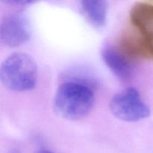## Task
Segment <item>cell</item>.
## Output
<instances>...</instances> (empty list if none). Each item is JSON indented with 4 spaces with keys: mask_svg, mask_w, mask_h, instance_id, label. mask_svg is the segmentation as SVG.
<instances>
[{
    "mask_svg": "<svg viewBox=\"0 0 153 153\" xmlns=\"http://www.w3.org/2000/svg\"><path fill=\"white\" fill-rule=\"evenodd\" d=\"M10 153H21V152H19V151L16 150V149H13V150H12Z\"/></svg>",
    "mask_w": 153,
    "mask_h": 153,
    "instance_id": "cell-9",
    "label": "cell"
},
{
    "mask_svg": "<svg viewBox=\"0 0 153 153\" xmlns=\"http://www.w3.org/2000/svg\"><path fill=\"white\" fill-rule=\"evenodd\" d=\"M110 110L117 119L125 122H137L150 115V109L134 88H127L115 94L110 102Z\"/></svg>",
    "mask_w": 153,
    "mask_h": 153,
    "instance_id": "cell-4",
    "label": "cell"
},
{
    "mask_svg": "<svg viewBox=\"0 0 153 153\" xmlns=\"http://www.w3.org/2000/svg\"><path fill=\"white\" fill-rule=\"evenodd\" d=\"M0 79L3 86L14 92H26L34 89L37 81L36 63L24 52H14L2 62Z\"/></svg>",
    "mask_w": 153,
    "mask_h": 153,
    "instance_id": "cell-3",
    "label": "cell"
},
{
    "mask_svg": "<svg viewBox=\"0 0 153 153\" xmlns=\"http://www.w3.org/2000/svg\"><path fill=\"white\" fill-rule=\"evenodd\" d=\"M30 27L26 16L20 12L8 15L0 25V41L9 47H16L30 38Z\"/></svg>",
    "mask_w": 153,
    "mask_h": 153,
    "instance_id": "cell-5",
    "label": "cell"
},
{
    "mask_svg": "<svg viewBox=\"0 0 153 153\" xmlns=\"http://www.w3.org/2000/svg\"><path fill=\"white\" fill-rule=\"evenodd\" d=\"M95 94L85 82L70 80L58 87L53 101L57 114L70 120H79L91 113Z\"/></svg>",
    "mask_w": 153,
    "mask_h": 153,
    "instance_id": "cell-2",
    "label": "cell"
},
{
    "mask_svg": "<svg viewBox=\"0 0 153 153\" xmlns=\"http://www.w3.org/2000/svg\"><path fill=\"white\" fill-rule=\"evenodd\" d=\"M129 24L117 46L133 60H153V1L136 2L130 10Z\"/></svg>",
    "mask_w": 153,
    "mask_h": 153,
    "instance_id": "cell-1",
    "label": "cell"
},
{
    "mask_svg": "<svg viewBox=\"0 0 153 153\" xmlns=\"http://www.w3.org/2000/svg\"><path fill=\"white\" fill-rule=\"evenodd\" d=\"M101 56L105 65L119 79L130 80L133 73V61L119 46L107 44L102 48Z\"/></svg>",
    "mask_w": 153,
    "mask_h": 153,
    "instance_id": "cell-6",
    "label": "cell"
},
{
    "mask_svg": "<svg viewBox=\"0 0 153 153\" xmlns=\"http://www.w3.org/2000/svg\"><path fill=\"white\" fill-rule=\"evenodd\" d=\"M37 153H53V152H50V151L49 150H40L39 151V152H37Z\"/></svg>",
    "mask_w": 153,
    "mask_h": 153,
    "instance_id": "cell-8",
    "label": "cell"
},
{
    "mask_svg": "<svg viewBox=\"0 0 153 153\" xmlns=\"http://www.w3.org/2000/svg\"><path fill=\"white\" fill-rule=\"evenodd\" d=\"M81 8L88 21L97 28L103 27L107 19V4L105 1H81Z\"/></svg>",
    "mask_w": 153,
    "mask_h": 153,
    "instance_id": "cell-7",
    "label": "cell"
}]
</instances>
